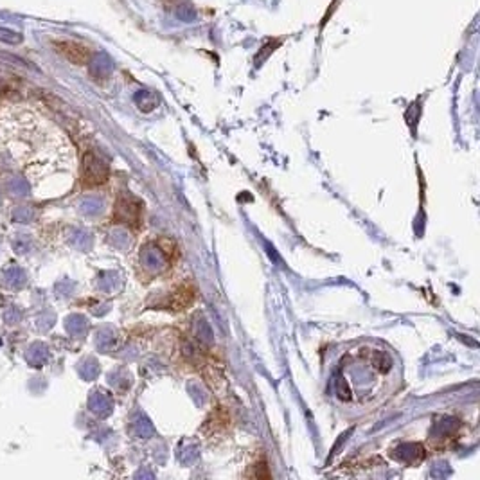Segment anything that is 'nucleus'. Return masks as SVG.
I'll use <instances>...</instances> for the list:
<instances>
[{
  "label": "nucleus",
  "mask_w": 480,
  "mask_h": 480,
  "mask_svg": "<svg viewBox=\"0 0 480 480\" xmlns=\"http://www.w3.org/2000/svg\"><path fill=\"white\" fill-rule=\"evenodd\" d=\"M141 214H143V205L139 204L134 196H121L117 204H115V219H117V224L135 227L141 221Z\"/></svg>",
  "instance_id": "f257e3e1"
},
{
  "label": "nucleus",
  "mask_w": 480,
  "mask_h": 480,
  "mask_svg": "<svg viewBox=\"0 0 480 480\" xmlns=\"http://www.w3.org/2000/svg\"><path fill=\"white\" fill-rule=\"evenodd\" d=\"M193 300H195V290H193V286L182 285L178 286V290L169 295L167 306L171 309H186L189 308Z\"/></svg>",
  "instance_id": "7ed1b4c3"
},
{
  "label": "nucleus",
  "mask_w": 480,
  "mask_h": 480,
  "mask_svg": "<svg viewBox=\"0 0 480 480\" xmlns=\"http://www.w3.org/2000/svg\"><path fill=\"white\" fill-rule=\"evenodd\" d=\"M108 176V167L95 155H86L83 164V182L85 186H99Z\"/></svg>",
  "instance_id": "f03ea898"
},
{
  "label": "nucleus",
  "mask_w": 480,
  "mask_h": 480,
  "mask_svg": "<svg viewBox=\"0 0 480 480\" xmlns=\"http://www.w3.org/2000/svg\"><path fill=\"white\" fill-rule=\"evenodd\" d=\"M0 40H5V42H20V34H14L8 29H0Z\"/></svg>",
  "instance_id": "39448f33"
},
{
  "label": "nucleus",
  "mask_w": 480,
  "mask_h": 480,
  "mask_svg": "<svg viewBox=\"0 0 480 480\" xmlns=\"http://www.w3.org/2000/svg\"><path fill=\"white\" fill-rule=\"evenodd\" d=\"M176 16L180 20H184V22H193V20L196 19V13L189 4H182L178 5V10H176Z\"/></svg>",
  "instance_id": "20e7f679"
}]
</instances>
